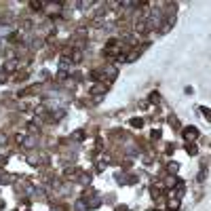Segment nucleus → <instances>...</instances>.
<instances>
[{"label": "nucleus", "instance_id": "obj_1", "mask_svg": "<svg viewBox=\"0 0 211 211\" xmlns=\"http://www.w3.org/2000/svg\"><path fill=\"white\" fill-rule=\"evenodd\" d=\"M186 137H196V131H194V129H188V131H186Z\"/></svg>", "mask_w": 211, "mask_h": 211}]
</instances>
